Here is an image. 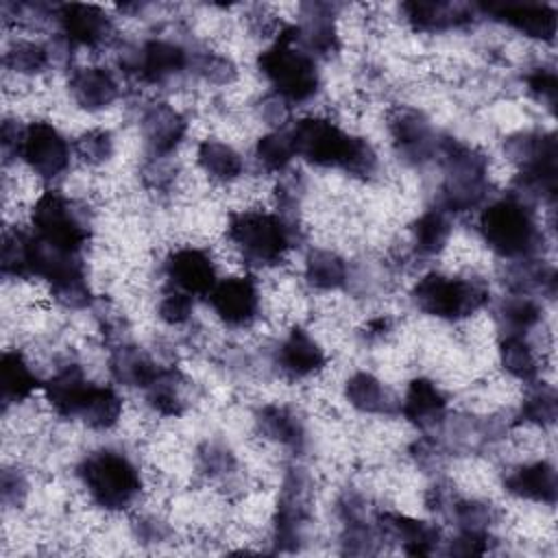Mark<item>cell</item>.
<instances>
[{
    "instance_id": "42",
    "label": "cell",
    "mask_w": 558,
    "mask_h": 558,
    "mask_svg": "<svg viewBox=\"0 0 558 558\" xmlns=\"http://www.w3.org/2000/svg\"><path fill=\"white\" fill-rule=\"evenodd\" d=\"M74 150L85 163L98 166L113 155V137L109 131H100V129L87 131L76 140Z\"/></svg>"
},
{
    "instance_id": "16",
    "label": "cell",
    "mask_w": 558,
    "mask_h": 558,
    "mask_svg": "<svg viewBox=\"0 0 558 558\" xmlns=\"http://www.w3.org/2000/svg\"><path fill=\"white\" fill-rule=\"evenodd\" d=\"M214 312L231 327L248 325L259 310L257 286L251 277H229L214 286L207 294Z\"/></svg>"
},
{
    "instance_id": "5",
    "label": "cell",
    "mask_w": 558,
    "mask_h": 558,
    "mask_svg": "<svg viewBox=\"0 0 558 558\" xmlns=\"http://www.w3.org/2000/svg\"><path fill=\"white\" fill-rule=\"evenodd\" d=\"M78 477L94 504L105 510H122L142 490V477L133 460L116 449H98L83 458Z\"/></svg>"
},
{
    "instance_id": "26",
    "label": "cell",
    "mask_w": 558,
    "mask_h": 558,
    "mask_svg": "<svg viewBox=\"0 0 558 558\" xmlns=\"http://www.w3.org/2000/svg\"><path fill=\"white\" fill-rule=\"evenodd\" d=\"M109 368L116 381L124 386H140V388H148L153 379L161 373L155 360L133 344L116 347L109 357Z\"/></svg>"
},
{
    "instance_id": "3",
    "label": "cell",
    "mask_w": 558,
    "mask_h": 558,
    "mask_svg": "<svg viewBox=\"0 0 558 558\" xmlns=\"http://www.w3.org/2000/svg\"><path fill=\"white\" fill-rule=\"evenodd\" d=\"M484 242L506 259H527L538 248V225L532 203L508 194L490 203L480 216Z\"/></svg>"
},
{
    "instance_id": "34",
    "label": "cell",
    "mask_w": 558,
    "mask_h": 558,
    "mask_svg": "<svg viewBox=\"0 0 558 558\" xmlns=\"http://www.w3.org/2000/svg\"><path fill=\"white\" fill-rule=\"evenodd\" d=\"M499 360L501 366L521 381H534L538 375V364L534 351L525 336L519 333H504L499 342Z\"/></svg>"
},
{
    "instance_id": "20",
    "label": "cell",
    "mask_w": 558,
    "mask_h": 558,
    "mask_svg": "<svg viewBox=\"0 0 558 558\" xmlns=\"http://www.w3.org/2000/svg\"><path fill=\"white\" fill-rule=\"evenodd\" d=\"M377 521L381 536L397 541L410 556H429L438 547L440 530L427 521L395 512H384Z\"/></svg>"
},
{
    "instance_id": "15",
    "label": "cell",
    "mask_w": 558,
    "mask_h": 558,
    "mask_svg": "<svg viewBox=\"0 0 558 558\" xmlns=\"http://www.w3.org/2000/svg\"><path fill=\"white\" fill-rule=\"evenodd\" d=\"M484 15H490L510 28L534 37L551 41L556 35V9L549 4H536V2H488L477 4Z\"/></svg>"
},
{
    "instance_id": "28",
    "label": "cell",
    "mask_w": 558,
    "mask_h": 558,
    "mask_svg": "<svg viewBox=\"0 0 558 558\" xmlns=\"http://www.w3.org/2000/svg\"><path fill=\"white\" fill-rule=\"evenodd\" d=\"M344 397L360 412L390 414L395 410V399L386 390V386L375 375L364 373V371H360L347 379Z\"/></svg>"
},
{
    "instance_id": "39",
    "label": "cell",
    "mask_w": 558,
    "mask_h": 558,
    "mask_svg": "<svg viewBox=\"0 0 558 558\" xmlns=\"http://www.w3.org/2000/svg\"><path fill=\"white\" fill-rule=\"evenodd\" d=\"M50 61V50L33 41H17L4 52V65L17 74H39Z\"/></svg>"
},
{
    "instance_id": "48",
    "label": "cell",
    "mask_w": 558,
    "mask_h": 558,
    "mask_svg": "<svg viewBox=\"0 0 558 558\" xmlns=\"http://www.w3.org/2000/svg\"><path fill=\"white\" fill-rule=\"evenodd\" d=\"M0 495L2 504L17 508L24 504L28 495V482L20 469H4L2 471V482H0Z\"/></svg>"
},
{
    "instance_id": "24",
    "label": "cell",
    "mask_w": 558,
    "mask_h": 558,
    "mask_svg": "<svg viewBox=\"0 0 558 558\" xmlns=\"http://www.w3.org/2000/svg\"><path fill=\"white\" fill-rule=\"evenodd\" d=\"M504 488L521 499L541 501V504H554L558 495V482L556 471L549 462H532L517 466L512 473L506 475Z\"/></svg>"
},
{
    "instance_id": "18",
    "label": "cell",
    "mask_w": 558,
    "mask_h": 558,
    "mask_svg": "<svg viewBox=\"0 0 558 558\" xmlns=\"http://www.w3.org/2000/svg\"><path fill=\"white\" fill-rule=\"evenodd\" d=\"M142 135L153 157L170 155L187 131L185 118L168 102L148 105L142 113Z\"/></svg>"
},
{
    "instance_id": "11",
    "label": "cell",
    "mask_w": 558,
    "mask_h": 558,
    "mask_svg": "<svg viewBox=\"0 0 558 558\" xmlns=\"http://www.w3.org/2000/svg\"><path fill=\"white\" fill-rule=\"evenodd\" d=\"M390 137L399 157L412 166H421L436 157L440 137L432 129L429 120L410 107H399L388 120Z\"/></svg>"
},
{
    "instance_id": "43",
    "label": "cell",
    "mask_w": 558,
    "mask_h": 558,
    "mask_svg": "<svg viewBox=\"0 0 558 558\" xmlns=\"http://www.w3.org/2000/svg\"><path fill=\"white\" fill-rule=\"evenodd\" d=\"M190 68L196 74H201L205 81L220 83V85L233 81V76H235V65L227 57H220V54H214V52L192 54Z\"/></svg>"
},
{
    "instance_id": "9",
    "label": "cell",
    "mask_w": 558,
    "mask_h": 558,
    "mask_svg": "<svg viewBox=\"0 0 558 558\" xmlns=\"http://www.w3.org/2000/svg\"><path fill=\"white\" fill-rule=\"evenodd\" d=\"M310 521V480L301 469H290L275 517V547L277 551H294L303 541Z\"/></svg>"
},
{
    "instance_id": "51",
    "label": "cell",
    "mask_w": 558,
    "mask_h": 558,
    "mask_svg": "<svg viewBox=\"0 0 558 558\" xmlns=\"http://www.w3.org/2000/svg\"><path fill=\"white\" fill-rule=\"evenodd\" d=\"M24 129L15 120H4L2 122V155L9 161L13 155H20V144H22Z\"/></svg>"
},
{
    "instance_id": "17",
    "label": "cell",
    "mask_w": 558,
    "mask_h": 558,
    "mask_svg": "<svg viewBox=\"0 0 558 558\" xmlns=\"http://www.w3.org/2000/svg\"><path fill=\"white\" fill-rule=\"evenodd\" d=\"M336 7L327 2L301 4V24L294 26L296 44L310 57H331L338 50V35L333 26Z\"/></svg>"
},
{
    "instance_id": "4",
    "label": "cell",
    "mask_w": 558,
    "mask_h": 558,
    "mask_svg": "<svg viewBox=\"0 0 558 558\" xmlns=\"http://www.w3.org/2000/svg\"><path fill=\"white\" fill-rule=\"evenodd\" d=\"M257 65L275 87V94L288 105L305 102L318 92L320 78L314 57L296 44L294 26H286L277 35L275 44L259 54Z\"/></svg>"
},
{
    "instance_id": "35",
    "label": "cell",
    "mask_w": 558,
    "mask_h": 558,
    "mask_svg": "<svg viewBox=\"0 0 558 558\" xmlns=\"http://www.w3.org/2000/svg\"><path fill=\"white\" fill-rule=\"evenodd\" d=\"M122 414V399L109 386H96L89 392V399L81 412V421L92 429H111Z\"/></svg>"
},
{
    "instance_id": "49",
    "label": "cell",
    "mask_w": 558,
    "mask_h": 558,
    "mask_svg": "<svg viewBox=\"0 0 558 558\" xmlns=\"http://www.w3.org/2000/svg\"><path fill=\"white\" fill-rule=\"evenodd\" d=\"M488 549H490V536L488 534L460 532V536L449 543L447 554H453V556H482Z\"/></svg>"
},
{
    "instance_id": "54",
    "label": "cell",
    "mask_w": 558,
    "mask_h": 558,
    "mask_svg": "<svg viewBox=\"0 0 558 558\" xmlns=\"http://www.w3.org/2000/svg\"><path fill=\"white\" fill-rule=\"evenodd\" d=\"M390 327H392L390 318L379 316V318H375V320H371V323L366 325V338L379 340V338H384V336L390 331Z\"/></svg>"
},
{
    "instance_id": "19",
    "label": "cell",
    "mask_w": 558,
    "mask_h": 558,
    "mask_svg": "<svg viewBox=\"0 0 558 558\" xmlns=\"http://www.w3.org/2000/svg\"><path fill=\"white\" fill-rule=\"evenodd\" d=\"M405 22L425 33L449 31L458 26H466L473 22L475 7L460 2H436V0H412L401 4Z\"/></svg>"
},
{
    "instance_id": "14",
    "label": "cell",
    "mask_w": 558,
    "mask_h": 558,
    "mask_svg": "<svg viewBox=\"0 0 558 558\" xmlns=\"http://www.w3.org/2000/svg\"><path fill=\"white\" fill-rule=\"evenodd\" d=\"M54 17L61 26V37H65L72 46L96 48L111 37V20L96 4L68 2L54 9Z\"/></svg>"
},
{
    "instance_id": "8",
    "label": "cell",
    "mask_w": 558,
    "mask_h": 558,
    "mask_svg": "<svg viewBox=\"0 0 558 558\" xmlns=\"http://www.w3.org/2000/svg\"><path fill=\"white\" fill-rule=\"evenodd\" d=\"M35 235L52 248L78 253L89 238V222L78 205L61 192H44L33 207Z\"/></svg>"
},
{
    "instance_id": "32",
    "label": "cell",
    "mask_w": 558,
    "mask_h": 558,
    "mask_svg": "<svg viewBox=\"0 0 558 558\" xmlns=\"http://www.w3.org/2000/svg\"><path fill=\"white\" fill-rule=\"evenodd\" d=\"M305 279L316 290H336L347 283L349 268L340 255L318 248L305 259Z\"/></svg>"
},
{
    "instance_id": "38",
    "label": "cell",
    "mask_w": 558,
    "mask_h": 558,
    "mask_svg": "<svg viewBox=\"0 0 558 558\" xmlns=\"http://www.w3.org/2000/svg\"><path fill=\"white\" fill-rule=\"evenodd\" d=\"M296 157L290 131H272L259 137L255 146V159L266 172H281Z\"/></svg>"
},
{
    "instance_id": "12",
    "label": "cell",
    "mask_w": 558,
    "mask_h": 558,
    "mask_svg": "<svg viewBox=\"0 0 558 558\" xmlns=\"http://www.w3.org/2000/svg\"><path fill=\"white\" fill-rule=\"evenodd\" d=\"M190 52L174 41L148 39L131 54L120 57V63L144 83H163L190 68Z\"/></svg>"
},
{
    "instance_id": "25",
    "label": "cell",
    "mask_w": 558,
    "mask_h": 558,
    "mask_svg": "<svg viewBox=\"0 0 558 558\" xmlns=\"http://www.w3.org/2000/svg\"><path fill=\"white\" fill-rule=\"evenodd\" d=\"M118 83L105 68H81L70 78L72 98L87 111L109 107L118 98Z\"/></svg>"
},
{
    "instance_id": "23",
    "label": "cell",
    "mask_w": 558,
    "mask_h": 558,
    "mask_svg": "<svg viewBox=\"0 0 558 558\" xmlns=\"http://www.w3.org/2000/svg\"><path fill=\"white\" fill-rule=\"evenodd\" d=\"M403 416L421 429H429L445 421L447 397L427 377H416L410 381L405 397L401 401Z\"/></svg>"
},
{
    "instance_id": "37",
    "label": "cell",
    "mask_w": 558,
    "mask_h": 558,
    "mask_svg": "<svg viewBox=\"0 0 558 558\" xmlns=\"http://www.w3.org/2000/svg\"><path fill=\"white\" fill-rule=\"evenodd\" d=\"M0 266L4 277H31V233L20 229L4 231Z\"/></svg>"
},
{
    "instance_id": "40",
    "label": "cell",
    "mask_w": 558,
    "mask_h": 558,
    "mask_svg": "<svg viewBox=\"0 0 558 558\" xmlns=\"http://www.w3.org/2000/svg\"><path fill=\"white\" fill-rule=\"evenodd\" d=\"M558 414V401H556V392L551 386H536L523 401L521 405V421L527 423H536L541 427L551 425L556 421Z\"/></svg>"
},
{
    "instance_id": "7",
    "label": "cell",
    "mask_w": 558,
    "mask_h": 558,
    "mask_svg": "<svg viewBox=\"0 0 558 558\" xmlns=\"http://www.w3.org/2000/svg\"><path fill=\"white\" fill-rule=\"evenodd\" d=\"M412 301L429 316L456 320L484 307L488 301V288L480 279L429 272L412 288Z\"/></svg>"
},
{
    "instance_id": "41",
    "label": "cell",
    "mask_w": 558,
    "mask_h": 558,
    "mask_svg": "<svg viewBox=\"0 0 558 558\" xmlns=\"http://www.w3.org/2000/svg\"><path fill=\"white\" fill-rule=\"evenodd\" d=\"M456 525L460 532H475V534H488V527L495 521V510L490 504L484 501H453L451 506Z\"/></svg>"
},
{
    "instance_id": "29",
    "label": "cell",
    "mask_w": 558,
    "mask_h": 558,
    "mask_svg": "<svg viewBox=\"0 0 558 558\" xmlns=\"http://www.w3.org/2000/svg\"><path fill=\"white\" fill-rule=\"evenodd\" d=\"M39 386L37 375L31 371L28 362L20 351H4L0 360V388L2 401L15 403L26 397Z\"/></svg>"
},
{
    "instance_id": "46",
    "label": "cell",
    "mask_w": 558,
    "mask_h": 558,
    "mask_svg": "<svg viewBox=\"0 0 558 558\" xmlns=\"http://www.w3.org/2000/svg\"><path fill=\"white\" fill-rule=\"evenodd\" d=\"M525 83H527V89L530 94L545 102L547 107L554 109L556 105V96H558V81H556V72L551 68H534L527 76H525Z\"/></svg>"
},
{
    "instance_id": "2",
    "label": "cell",
    "mask_w": 558,
    "mask_h": 558,
    "mask_svg": "<svg viewBox=\"0 0 558 558\" xmlns=\"http://www.w3.org/2000/svg\"><path fill=\"white\" fill-rule=\"evenodd\" d=\"M436 157H440L445 168L440 209L447 214H460L480 207L488 196L486 157L453 137H440Z\"/></svg>"
},
{
    "instance_id": "33",
    "label": "cell",
    "mask_w": 558,
    "mask_h": 558,
    "mask_svg": "<svg viewBox=\"0 0 558 558\" xmlns=\"http://www.w3.org/2000/svg\"><path fill=\"white\" fill-rule=\"evenodd\" d=\"M181 381L183 377L177 368H161V373L146 388V399L150 408L161 416H179L185 410Z\"/></svg>"
},
{
    "instance_id": "36",
    "label": "cell",
    "mask_w": 558,
    "mask_h": 558,
    "mask_svg": "<svg viewBox=\"0 0 558 558\" xmlns=\"http://www.w3.org/2000/svg\"><path fill=\"white\" fill-rule=\"evenodd\" d=\"M541 320V305L527 294H514L499 303L497 323L504 333L525 336Z\"/></svg>"
},
{
    "instance_id": "1",
    "label": "cell",
    "mask_w": 558,
    "mask_h": 558,
    "mask_svg": "<svg viewBox=\"0 0 558 558\" xmlns=\"http://www.w3.org/2000/svg\"><path fill=\"white\" fill-rule=\"evenodd\" d=\"M294 153L305 161L323 168H342L355 177H371L377 168L373 146L355 135L344 133L325 118H303L290 129Z\"/></svg>"
},
{
    "instance_id": "45",
    "label": "cell",
    "mask_w": 558,
    "mask_h": 558,
    "mask_svg": "<svg viewBox=\"0 0 558 558\" xmlns=\"http://www.w3.org/2000/svg\"><path fill=\"white\" fill-rule=\"evenodd\" d=\"M377 534L366 521L347 523V530L342 534V551L344 554H375L377 551Z\"/></svg>"
},
{
    "instance_id": "21",
    "label": "cell",
    "mask_w": 558,
    "mask_h": 558,
    "mask_svg": "<svg viewBox=\"0 0 558 558\" xmlns=\"http://www.w3.org/2000/svg\"><path fill=\"white\" fill-rule=\"evenodd\" d=\"M44 388L52 410L63 418H74L81 416L94 384L85 377L81 366L68 364L57 375H52Z\"/></svg>"
},
{
    "instance_id": "27",
    "label": "cell",
    "mask_w": 558,
    "mask_h": 558,
    "mask_svg": "<svg viewBox=\"0 0 558 558\" xmlns=\"http://www.w3.org/2000/svg\"><path fill=\"white\" fill-rule=\"evenodd\" d=\"M257 427L268 440L279 442L292 451H303L305 447L307 436L303 421L283 405H264L257 412Z\"/></svg>"
},
{
    "instance_id": "44",
    "label": "cell",
    "mask_w": 558,
    "mask_h": 558,
    "mask_svg": "<svg viewBox=\"0 0 558 558\" xmlns=\"http://www.w3.org/2000/svg\"><path fill=\"white\" fill-rule=\"evenodd\" d=\"M198 464H201L203 473H207L209 477H218V475H227L235 469V458L225 445L205 442L198 451Z\"/></svg>"
},
{
    "instance_id": "30",
    "label": "cell",
    "mask_w": 558,
    "mask_h": 558,
    "mask_svg": "<svg viewBox=\"0 0 558 558\" xmlns=\"http://www.w3.org/2000/svg\"><path fill=\"white\" fill-rule=\"evenodd\" d=\"M451 235V225L447 218V211L440 207L427 209L425 214H421L414 225H412V242H414V251L421 257H432L438 255L447 240Z\"/></svg>"
},
{
    "instance_id": "6",
    "label": "cell",
    "mask_w": 558,
    "mask_h": 558,
    "mask_svg": "<svg viewBox=\"0 0 558 558\" xmlns=\"http://www.w3.org/2000/svg\"><path fill=\"white\" fill-rule=\"evenodd\" d=\"M229 240L253 266L279 264L296 238V227L279 214L240 211L233 214L227 227Z\"/></svg>"
},
{
    "instance_id": "13",
    "label": "cell",
    "mask_w": 558,
    "mask_h": 558,
    "mask_svg": "<svg viewBox=\"0 0 558 558\" xmlns=\"http://www.w3.org/2000/svg\"><path fill=\"white\" fill-rule=\"evenodd\" d=\"M166 275L174 290L190 296H207L218 283L211 257L196 246H181L166 259Z\"/></svg>"
},
{
    "instance_id": "10",
    "label": "cell",
    "mask_w": 558,
    "mask_h": 558,
    "mask_svg": "<svg viewBox=\"0 0 558 558\" xmlns=\"http://www.w3.org/2000/svg\"><path fill=\"white\" fill-rule=\"evenodd\" d=\"M20 157L37 177L54 179L70 163V146L52 124L37 120L24 126Z\"/></svg>"
},
{
    "instance_id": "31",
    "label": "cell",
    "mask_w": 558,
    "mask_h": 558,
    "mask_svg": "<svg viewBox=\"0 0 558 558\" xmlns=\"http://www.w3.org/2000/svg\"><path fill=\"white\" fill-rule=\"evenodd\" d=\"M196 159H198V166L205 170V174H209L216 181H233L244 170V161L240 153L233 146L218 140L201 142Z\"/></svg>"
},
{
    "instance_id": "50",
    "label": "cell",
    "mask_w": 558,
    "mask_h": 558,
    "mask_svg": "<svg viewBox=\"0 0 558 558\" xmlns=\"http://www.w3.org/2000/svg\"><path fill=\"white\" fill-rule=\"evenodd\" d=\"M290 116V109H288V102L281 98V96H268L264 98L262 102V118L268 122V124H275V126H281Z\"/></svg>"
},
{
    "instance_id": "47",
    "label": "cell",
    "mask_w": 558,
    "mask_h": 558,
    "mask_svg": "<svg viewBox=\"0 0 558 558\" xmlns=\"http://www.w3.org/2000/svg\"><path fill=\"white\" fill-rule=\"evenodd\" d=\"M192 310H194V303H192V296L185 294V292H179V290H172L168 292L157 312H159V318L168 325H183L190 316H192Z\"/></svg>"
},
{
    "instance_id": "52",
    "label": "cell",
    "mask_w": 558,
    "mask_h": 558,
    "mask_svg": "<svg viewBox=\"0 0 558 558\" xmlns=\"http://www.w3.org/2000/svg\"><path fill=\"white\" fill-rule=\"evenodd\" d=\"M453 495H451V488L447 484H434L427 493V506L436 512H445V510H451L453 506Z\"/></svg>"
},
{
    "instance_id": "22",
    "label": "cell",
    "mask_w": 558,
    "mask_h": 558,
    "mask_svg": "<svg viewBox=\"0 0 558 558\" xmlns=\"http://www.w3.org/2000/svg\"><path fill=\"white\" fill-rule=\"evenodd\" d=\"M277 366L292 379L310 377L325 366V351L301 327L292 329L277 349Z\"/></svg>"
},
{
    "instance_id": "53",
    "label": "cell",
    "mask_w": 558,
    "mask_h": 558,
    "mask_svg": "<svg viewBox=\"0 0 558 558\" xmlns=\"http://www.w3.org/2000/svg\"><path fill=\"white\" fill-rule=\"evenodd\" d=\"M135 534L144 543H159L166 536V527L155 519H140L135 523Z\"/></svg>"
}]
</instances>
